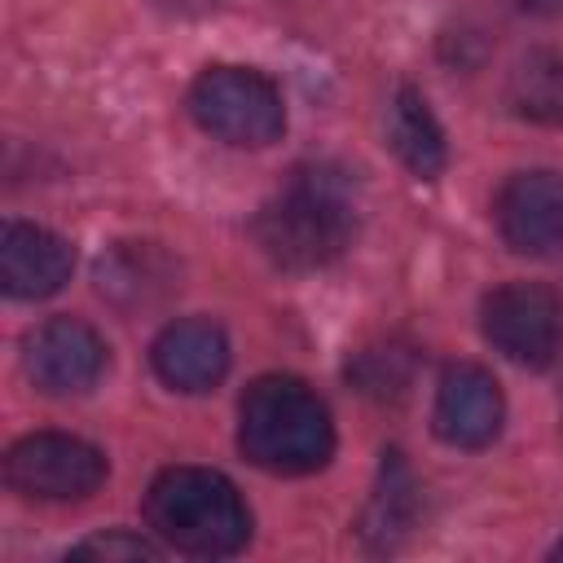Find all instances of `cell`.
<instances>
[{
  "label": "cell",
  "instance_id": "12",
  "mask_svg": "<svg viewBox=\"0 0 563 563\" xmlns=\"http://www.w3.org/2000/svg\"><path fill=\"white\" fill-rule=\"evenodd\" d=\"M176 282V264L150 242H119L110 255L97 260V290L123 308L158 303Z\"/></svg>",
  "mask_w": 563,
  "mask_h": 563
},
{
  "label": "cell",
  "instance_id": "9",
  "mask_svg": "<svg viewBox=\"0 0 563 563\" xmlns=\"http://www.w3.org/2000/svg\"><path fill=\"white\" fill-rule=\"evenodd\" d=\"M497 229L519 255L563 251V176L559 172H515L497 194Z\"/></svg>",
  "mask_w": 563,
  "mask_h": 563
},
{
  "label": "cell",
  "instance_id": "2",
  "mask_svg": "<svg viewBox=\"0 0 563 563\" xmlns=\"http://www.w3.org/2000/svg\"><path fill=\"white\" fill-rule=\"evenodd\" d=\"M238 444L268 475H308L330 462L334 422L308 383L290 374H264L242 391Z\"/></svg>",
  "mask_w": 563,
  "mask_h": 563
},
{
  "label": "cell",
  "instance_id": "5",
  "mask_svg": "<svg viewBox=\"0 0 563 563\" xmlns=\"http://www.w3.org/2000/svg\"><path fill=\"white\" fill-rule=\"evenodd\" d=\"M4 479L18 497L31 501H79L101 488L106 453L79 435L35 431L4 453Z\"/></svg>",
  "mask_w": 563,
  "mask_h": 563
},
{
  "label": "cell",
  "instance_id": "1",
  "mask_svg": "<svg viewBox=\"0 0 563 563\" xmlns=\"http://www.w3.org/2000/svg\"><path fill=\"white\" fill-rule=\"evenodd\" d=\"M356 229L347 176L334 167H299L255 216V242L277 268L330 264Z\"/></svg>",
  "mask_w": 563,
  "mask_h": 563
},
{
  "label": "cell",
  "instance_id": "19",
  "mask_svg": "<svg viewBox=\"0 0 563 563\" xmlns=\"http://www.w3.org/2000/svg\"><path fill=\"white\" fill-rule=\"evenodd\" d=\"M550 559H563V541H559V545H554V550H550Z\"/></svg>",
  "mask_w": 563,
  "mask_h": 563
},
{
  "label": "cell",
  "instance_id": "4",
  "mask_svg": "<svg viewBox=\"0 0 563 563\" xmlns=\"http://www.w3.org/2000/svg\"><path fill=\"white\" fill-rule=\"evenodd\" d=\"M189 114L216 141L242 150H264L286 132L282 92L246 66H207L189 88Z\"/></svg>",
  "mask_w": 563,
  "mask_h": 563
},
{
  "label": "cell",
  "instance_id": "17",
  "mask_svg": "<svg viewBox=\"0 0 563 563\" xmlns=\"http://www.w3.org/2000/svg\"><path fill=\"white\" fill-rule=\"evenodd\" d=\"M70 559H158V545H150L145 537H132V532H101V537H88L79 545H70Z\"/></svg>",
  "mask_w": 563,
  "mask_h": 563
},
{
  "label": "cell",
  "instance_id": "11",
  "mask_svg": "<svg viewBox=\"0 0 563 563\" xmlns=\"http://www.w3.org/2000/svg\"><path fill=\"white\" fill-rule=\"evenodd\" d=\"M75 268V251L66 238L40 229V224H22L9 220L4 238H0V286L13 299H48L70 282Z\"/></svg>",
  "mask_w": 563,
  "mask_h": 563
},
{
  "label": "cell",
  "instance_id": "15",
  "mask_svg": "<svg viewBox=\"0 0 563 563\" xmlns=\"http://www.w3.org/2000/svg\"><path fill=\"white\" fill-rule=\"evenodd\" d=\"M413 510H418V484L409 475V466L400 462V453H383V471H378V488L369 497V510H365V523H361V537L374 545V550H396V541L409 532L413 523Z\"/></svg>",
  "mask_w": 563,
  "mask_h": 563
},
{
  "label": "cell",
  "instance_id": "3",
  "mask_svg": "<svg viewBox=\"0 0 563 563\" xmlns=\"http://www.w3.org/2000/svg\"><path fill=\"white\" fill-rule=\"evenodd\" d=\"M150 528L180 554L224 559L251 537V510L242 493L207 466H167L145 493Z\"/></svg>",
  "mask_w": 563,
  "mask_h": 563
},
{
  "label": "cell",
  "instance_id": "18",
  "mask_svg": "<svg viewBox=\"0 0 563 563\" xmlns=\"http://www.w3.org/2000/svg\"><path fill=\"white\" fill-rule=\"evenodd\" d=\"M523 9H532V13H554V9H563V0H523Z\"/></svg>",
  "mask_w": 563,
  "mask_h": 563
},
{
  "label": "cell",
  "instance_id": "13",
  "mask_svg": "<svg viewBox=\"0 0 563 563\" xmlns=\"http://www.w3.org/2000/svg\"><path fill=\"white\" fill-rule=\"evenodd\" d=\"M387 141H391V150L400 154V163H405L413 176H422V180L440 176L444 163H449L444 128L435 123V114H431V106H427V97H422L418 88H400V92L391 97V110H387Z\"/></svg>",
  "mask_w": 563,
  "mask_h": 563
},
{
  "label": "cell",
  "instance_id": "16",
  "mask_svg": "<svg viewBox=\"0 0 563 563\" xmlns=\"http://www.w3.org/2000/svg\"><path fill=\"white\" fill-rule=\"evenodd\" d=\"M347 378L356 383V391L365 396H405V387L413 383V352L400 343H378V347H361L347 361Z\"/></svg>",
  "mask_w": 563,
  "mask_h": 563
},
{
  "label": "cell",
  "instance_id": "7",
  "mask_svg": "<svg viewBox=\"0 0 563 563\" xmlns=\"http://www.w3.org/2000/svg\"><path fill=\"white\" fill-rule=\"evenodd\" d=\"M22 365L31 383L48 396L88 391L106 369V343L88 321L53 317L22 339Z\"/></svg>",
  "mask_w": 563,
  "mask_h": 563
},
{
  "label": "cell",
  "instance_id": "14",
  "mask_svg": "<svg viewBox=\"0 0 563 563\" xmlns=\"http://www.w3.org/2000/svg\"><path fill=\"white\" fill-rule=\"evenodd\" d=\"M506 106L528 123L563 128V53L559 48L523 53L506 79Z\"/></svg>",
  "mask_w": 563,
  "mask_h": 563
},
{
  "label": "cell",
  "instance_id": "6",
  "mask_svg": "<svg viewBox=\"0 0 563 563\" xmlns=\"http://www.w3.org/2000/svg\"><path fill=\"white\" fill-rule=\"evenodd\" d=\"M479 325L501 356L545 369L563 347V299L541 282H506L484 295Z\"/></svg>",
  "mask_w": 563,
  "mask_h": 563
},
{
  "label": "cell",
  "instance_id": "8",
  "mask_svg": "<svg viewBox=\"0 0 563 563\" xmlns=\"http://www.w3.org/2000/svg\"><path fill=\"white\" fill-rule=\"evenodd\" d=\"M501 418H506V400H501V387L497 378L484 369V365H471V361H457L440 374V387H435V435L453 449H484L497 440L501 431Z\"/></svg>",
  "mask_w": 563,
  "mask_h": 563
},
{
  "label": "cell",
  "instance_id": "10",
  "mask_svg": "<svg viewBox=\"0 0 563 563\" xmlns=\"http://www.w3.org/2000/svg\"><path fill=\"white\" fill-rule=\"evenodd\" d=\"M150 361H154V374L172 391L198 396V391H211L229 374V339L207 317H180L158 330Z\"/></svg>",
  "mask_w": 563,
  "mask_h": 563
}]
</instances>
